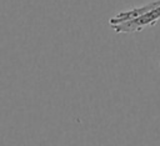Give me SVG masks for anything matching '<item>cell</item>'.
I'll return each instance as SVG.
<instances>
[{
    "label": "cell",
    "instance_id": "obj_2",
    "mask_svg": "<svg viewBox=\"0 0 160 146\" xmlns=\"http://www.w3.org/2000/svg\"><path fill=\"white\" fill-rule=\"evenodd\" d=\"M159 5H160V0H154V1L148 2L145 5H141V6H138V7H132L130 10L120 11V12H118L115 16H112L109 20V24L110 25H118V24H121V22L132 20V19H136L140 15L145 14L146 11H149V10H151V9H154V7L159 6Z\"/></svg>",
    "mask_w": 160,
    "mask_h": 146
},
{
    "label": "cell",
    "instance_id": "obj_3",
    "mask_svg": "<svg viewBox=\"0 0 160 146\" xmlns=\"http://www.w3.org/2000/svg\"><path fill=\"white\" fill-rule=\"evenodd\" d=\"M159 65H160V64H159Z\"/></svg>",
    "mask_w": 160,
    "mask_h": 146
},
{
    "label": "cell",
    "instance_id": "obj_1",
    "mask_svg": "<svg viewBox=\"0 0 160 146\" xmlns=\"http://www.w3.org/2000/svg\"><path fill=\"white\" fill-rule=\"evenodd\" d=\"M160 21V5L146 11L145 14L140 15L136 19L118 24V25H110L111 29L118 34H129V32H136L141 31L145 27L152 26Z\"/></svg>",
    "mask_w": 160,
    "mask_h": 146
}]
</instances>
